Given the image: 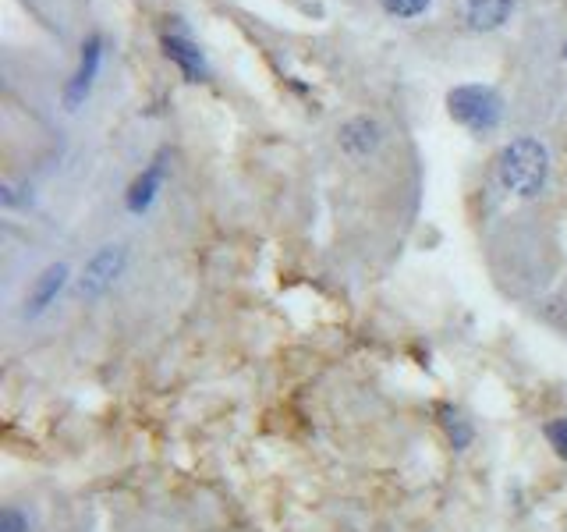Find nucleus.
<instances>
[{
    "label": "nucleus",
    "mask_w": 567,
    "mask_h": 532,
    "mask_svg": "<svg viewBox=\"0 0 567 532\" xmlns=\"http://www.w3.org/2000/svg\"><path fill=\"white\" fill-rule=\"evenodd\" d=\"M550 174V157L536 139H514L511 146L500 149L497 157V178L507 192L518 196H539Z\"/></svg>",
    "instance_id": "f257e3e1"
},
{
    "label": "nucleus",
    "mask_w": 567,
    "mask_h": 532,
    "mask_svg": "<svg viewBox=\"0 0 567 532\" xmlns=\"http://www.w3.org/2000/svg\"><path fill=\"white\" fill-rule=\"evenodd\" d=\"M447 110H451V118L458 125L472 128V132H493L500 125L504 103L486 86H458L447 96Z\"/></svg>",
    "instance_id": "f03ea898"
},
{
    "label": "nucleus",
    "mask_w": 567,
    "mask_h": 532,
    "mask_svg": "<svg viewBox=\"0 0 567 532\" xmlns=\"http://www.w3.org/2000/svg\"><path fill=\"white\" fill-rule=\"evenodd\" d=\"M511 11H514V0H461V18H465L468 29L475 32L504 25Z\"/></svg>",
    "instance_id": "7ed1b4c3"
},
{
    "label": "nucleus",
    "mask_w": 567,
    "mask_h": 532,
    "mask_svg": "<svg viewBox=\"0 0 567 532\" xmlns=\"http://www.w3.org/2000/svg\"><path fill=\"white\" fill-rule=\"evenodd\" d=\"M121 266H125V252L103 249L100 256H93V263L86 266V274H82V291H86V295H100V291H107L110 281L121 274Z\"/></svg>",
    "instance_id": "20e7f679"
},
{
    "label": "nucleus",
    "mask_w": 567,
    "mask_h": 532,
    "mask_svg": "<svg viewBox=\"0 0 567 532\" xmlns=\"http://www.w3.org/2000/svg\"><path fill=\"white\" fill-rule=\"evenodd\" d=\"M380 139H383L380 125L369 118H355L341 128V146L348 149L351 157H369V153L380 146Z\"/></svg>",
    "instance_id": "39448f33"
},
{
    "label": "nucleus",
    "mask_w": 567,
    "mask_h": 532,
    "mask_svg": "<svg viewBox=\"0 0 567 532\" xmlns=\"http://www.w3.org/2000/svg\"><path fill=\"white\" fill-rule=\"evenodd\" d=\"M82 50H86V54H82V68H78L75 82H71V86H68V103H71V107H75V103L89 93V86H93L96 64H100V40H96V36H93V40H89Z\"/></svg>",
    "instance_id": "423d86ee"
},
{
    "label": "nucleus",
    "mask_w": 567,
    "mask_h": 532,
    "mask_svg": "<svg viewBox=\"0 0 567 532\" xmlns=\"http://www.w3.org/2000/svg\"><path fill=\"white\" fill-rule=\"evenodd\" d=\"M164 50H167L171 61L181 64V71H185L188 79H202V75H206V61H202V54L188 40H181V36H167Z\"/></svg>",
    "instance_id": "0eeeda50"
},
{
    "label": "nucleus",
    "mask_w": 567,
    "mask_h": 532,
    "mask_svg": "<svg viewBox=\"0 0 567 532\" xmlns=\"http://www.w3.org/2000/svg\"><path fill=\"white\" fill-rule=\"evenodd\" d=\"M160 181H164V164L156 160V164L149 167V171L142 174V178L135 181L132 188H128V210H132V213L149 210V203H153V196H156V188H160Z\"/></svg>",
    "instance_id": "6e6552de"
},
{
    "label": "nucleus",
    "mask_w": 567,
    "mask_h": 532,
    "mask_svg": "<svg viewBox=\"0 0 567 532\" xmlns=\"http://www.w3.org/2000/svg\"><path fill=\"white\" fill-rule=\"evenodd\" d=\"M64 281H68V266H64V263L47 266V270L39 274L36 288H32V309H47L50 302L57 298V291L64 288Z\"/></svg>",
    "instance_id": "1a4fd4ad"
},
{
    "label": "nucleus",
    "mask_w": 567,
    "mask_h": 532,
    "mask_svg": "<svg viewBox=\"0 0 567 532\" xmlns=\"http://www.w3.org/2000/svg\"><path fill=\"white\" fill-rule=\"evenodd\" d=\"M440 426L447 430V437H451V444L458 447V451L472 444V426H468V419L458 412V408H451V405L440 408Z\"/></svg>",
    "instance_id": "9d476101"
},
{
    "label": "nucleus",
    "mask_w": 567,
    "mask_h": 532,
    "mask_svg": "<svg viewBox=\"0 0 567 532\" xmlns=\"http://www.w3.org/2000/svg\"><path fill=\"white\" fill-rule=\"evenodd\" d=\"M380 4L397 18H415L429 8V0H380Z\"/></svg>",
    "instance_id": "9b49d317"
},
{
    "label": "nucleus",
    "mask_w": 567,
    "mask_h": 532,
    "mask_svg": "<svg viewBox=\"0 0 567 532\" xmlns=\"http://www.w3.org/2000/svg\"><path fill=\"white\" fill-rule=\"evenodd\" d=\"M546 440H550V447L557 451V458H564L567 462V419H553V423H546Z\"/></svg>",
    "instance_id": "f8f14e48"
},
{
    "label": "nucleus",
    "mask_w": 567,
    "mask_h": 532,
    "mask_svg": "<svg viewBox=\"0 0 567 532\" xmlns=\"http://www.w3.org/2000/svg\"><path fill=\"white\" fill-rule=\"evenodd\" d=\"M0 532H29V522H25L18 511H4V518H0Z\"/></svg>",
    "instance_id": "ddd939ff"
}]
</instances>
